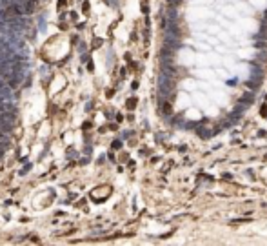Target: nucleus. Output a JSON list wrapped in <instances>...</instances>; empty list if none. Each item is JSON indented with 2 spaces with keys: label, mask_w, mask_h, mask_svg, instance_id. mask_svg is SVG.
<instances>
[{
  "label": "nucleus",
  "mask_w": 267,
  "mask_h": 246,
  "mask_svg": "<svg viewBox=\"0 0 267 246\" xmlns=\"http://www.w3.org/2000/svg\"><path fill=\"white\" fill-rule=\"evenodd\" d=\"M36 9V0H26V8H24V13H33Z\"/></svg>",
  "instance_id": "nucleus-1"
},
{
  "label": "nucleus",
  "mask_w": 267,
  "mask_h": 246,
  "mask_svg": "<svg viewBox=\"0 0 267 246\" xmlns=\"http://www.w3.org/2000/svg\"><path fill=\"white\" fill-rule=\"evenodd\" d=\"M135 106H136V100H135V98H129V100H127V108H129V109H133Z\"/></svg>",
  "instance_id": "nucleus-2"
},
{
  "label": "nucleus",
  "mask_w": 267,
  "mask_h": 246,
  "mask_svg": "<svg viewBox=\"0 0 267 246\" xmlns=\"http://www.w3.org/2000/svg\"><path fill=\"white\" fill-rule=\"evenodd\" d=\"M65 2H67V0H60V2H58V9H64V8H65Z\"/></svg>",
  "instance_id": "nucleus-3"
},
{
  "label": "nucleus",
  "mask_w": 267,
  "mask_h": 246,
  "mask_svg": "<svg viewBox=\"0 0 267 246\" xmlns=\"http://www.w3.org/2000/svg\"><path fill=\"white\" fill-rule=\"evenodd\" d=\"M164 111H165V113H171V106H169V104H165V106H164Z\"/></svg>",
  "instance_id": "nucleus-4"
},
{
  "label": "nucleus",
  "mask_w": 267,
  "mask_h": 246,
  "mask_svg": "<svg viewBox=\"0 0 267 246\" xmlns=\"http://www.w3.org/2000/svg\"><path fill=\"white\" fill-rule=\"evenodd\" d=\"M264 22H267V11H265V17H264Z\"/></svg>",
  "instance_id": "nucleus-5"
}]
</instances>
